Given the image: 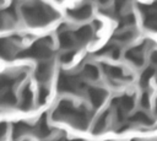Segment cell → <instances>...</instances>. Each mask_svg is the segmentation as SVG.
I'll return each mask as SVG.
<instances>
[{"instance_id":"9c48e42d","label":"cell","mask_w":157,"mask_h":141,"mask_svg":"<svg viewBox=\"0 0 157 141\" xmlns=\"http://www.w3.org/2000/svg\"><path fill=\"white\" fill-rule=\"evenodd\" d=\"M105 71L112 77H121V75H123L121 69H119L117 66H108V67L105 66Z\"/></svg>"},{"instance_id":"8fae6325","label":"cell","mask_w":157,"mask_h":141,"mask_svg":"<svg viewBox=\"0 0 157 141\" xmlns=\"http://www.w3.org/2000/svg\"><path fill=\"white\" fill-rule=\"evenodd\" d=\"M85 71H86L87 76H90L91 78H96L97 75H98V70H97V67L93 66V65H86Z\"/></svg>"},{"instance_id":"ba28073f","label":"cell","mask_w":157,"mask_h":141,"mask_svg":"<svg viewBox=\"0 0 157 141\" xmlns=\"http://www.w3.org/2000/svg\"><path fill=\"white\" fill-rule=\"evenodd\" d=\"M50 76V66L49 64H40L37 69V78L40 81L47 80Z\"/></svg>"},{"instance_id":"2e32d148","label":"cell","mask_w":157,"mask_h":141,"mask_svg":"<svg viewBox=\"0 0 157 141\" xmlns=\"http://www.w3.org/2000/svg\"><path fill=\"white\" fill-rule=\"evenodd\" d=\"M98 1H99V2H101V4H105V2H107V1H108V0H98Z\"/></svg>"},{"instance_id":"52a82bcc","label":"cell","mask_w":157,"mask_h":141,"mask_svg":"<svg viewBox=\"0 0 157 141\" xmlns=\"http://www.w3.org/2000/svg\"><path fill=\"white\" fill-rule=\"evenodd\" d=\"M59 42H60L61 48H71L74 45V38L67 32H64V33L59 34Z\"/></svg>"},{"instance_id":"9a60e30c","label":"cell","mask_w":157,"mask_h":141,"mask_svg":"<svg viewBox=\"0 0 157 141\" xmlns=\"http://www.w3.org/2000/svg\"><path fill=\"white\" fill-rule=\"evenodd\" d=\"M151 59H152V61H153L155 64H157V51H155V53L152 54V56H151Z\"/></svg>"},{"instance_id":"6da1fadb","label":"cell","mask_w":157,"mask_h":141,"mask_svg":"<svg viewBox=\"0 0 157 141\" xmlns=\"http://www.w3.org/2000/svg\"><path fill=\"white\" fill-rule=\"evenodd\" d=\"M22 13L25 15L27 22L33 26H43L56 17L54 10H52L48 5H44L39 1L23 5Z\"/></svg>"},{"instance_id":"8992f818","label":"cell","mask_w":157,"mask_h":141,"mask_svg":"<svg viewBox=\"0 0 157 141\" xmlns=\"http://www.w3.org/2000/svg\"><path fill=\"white\" fill-rule=\"evenodd\" d=\"M126 59L131 60V61L135 63L136 65H141V64L144 63V58H142V55H141V53H140V48H139V49H137V48H134V49L126 51Z\"/></svg>"},{"instance_id":"7c38bea8","label":"cell","mask_w":157,"mask_h":141,"mask_svg":"<svg viewBox=\"0 0 157 141\" xmlns=\"http://www.w3.org/2000/svg\"><path fill=\"white\" fill-rule=\"evenodd\" d=\"M153 74V69L152 67H148L145 72H144V75H142V78H141V82L142 83H145L146 81H148V78H150V76Z\"/></svg>"},{"instance_id":"4fadbf2b","label":"cell","mask_w":157,"mask_h":141,"mask_svg":"<svg viewBox=\"0 0 157 141\" xmlns=\"http://www.w3.org/2000/svg\"><path fill=\"white\" fill-rule=\"evenodd\" d=\"M128 0H115V5H117V9L118 10H120L124 5H125V2H126Z\"/></svg>"},{"instance_id":"5bb4252c","label":"cell","mask_w":157,"mask_h":141,"mask_svg":"<svg viewBox=\"0 0 157 141\" xmlns=\"http://www.w3.org/2000/svg\"><path fill=\"white\" fill-rule=\"evenodd\" d=\"M72 54H74V53H66V54H64V56L61 58V60H63V61H69V60L72 58Z\"/></svg>"},{"instance_id":"30bf717a","label":"cell","mask_w":157,"mask_h":141,"mask_svg":"<svg viewBox=\"0 0 157 141\" xmlns=\"http://www.w3.org/2000/svg\"><path fill=\"white\" fill-rule=\"evenodd\" d=\"M131 37H132V32H130V31H125V32H123V33L117 34L114 38H115L117 40H119V42H126V40H129Z\"/></svg>"},{"instance_id":"5b68a950","label":"cell","mask_w":157,"mask_h":141,"mask_svg":"<svg viewBox=\"0 0 157 141\" xmlns=\"http://www.w3.org/2000/svg\"><path fill=\"white\" fill-rule=\"evenodd\" d=\"M92 36V29L90 26H85V27H81L78 28L76 32H75V37L78 42H87L90 39V37Z\"/></svg>"},{"instance_id":"7a4b0ae2","label":"cell","mask_w":157,"mask_h":141,"mask_svg":"<svg viewBox=\"0 0 157 141\" xmlns=\"http://www.w3.org/2000/svg\"><path fill=\"white\" fill-rule=\"evenodd\" d=\"M25 56H33V58H47L50 55V39L44 38L32 45L29 49L22 53Z\"/></svg>"},{"instance_id":"3957f363","label":"cell","mask_w":157,"mask_h":141,"mask_svg":"<svg viewBox=\"0 0 157 141\" xmlns=\"http://www.w3.org/2000/svg\"><path fill=\"white\" fill-rule=\"evenodd\" d=\"M144 16H145V26L150 29H157V7L156 6H146L141 7Z\"/></svg>"},{"instance_id":"277c9868","label":"cell","mask_w":157,"mask_h":141,"mask_svg":"<svg viewBox=\"0 0 157 141\" xmlns=\"http://www.w3.org/2000/svg\"><path fill=\"white\" fill-rule=\"evenodd\" d=\"M91 11H92V10H91V6H90V5H82V6H80V7H76V9H74V10L67 11V13H69L71 17L76 18V20H85V18L90 17Z\"/></svg>"}]
</instances>
